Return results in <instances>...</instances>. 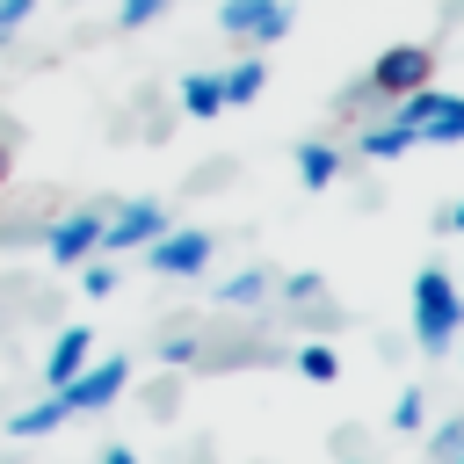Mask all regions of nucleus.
<instances>
[{"label": "nucleus", "instance_id": "23", "mask_svg": "<svg viewBox=\"0 0 464 464\" xmlns=\"http://www.w3.org/2000/svg\"><path fill=\"white\" fill-rule=\"evenodd\" d=\"M94 464H138V457H130V450H123V442H116V450H102V457H94Z\"/></svg>", "mask_w": 464, "mask_h": 464}, {"label": "nucleus", "instance_id": "13", "mask_svg": "<svg viewBox=\"0 0 464 464\" xmlns=\"http://www.w3.org/2000/svg\"><path fill=\"white\" fill-rule=\"evenodd\" d=\"M58 420H72V406L51 392V399H36V406H22V413H7V435H51Z\"/></svg>", "mask_w": 464, "mask_h": 464}, {"label": "nucleus", "instance_id": "5", "mask_svg": "<svg viewBox=\"0 0 464 464\" xmlns=\"http://www.w3.org/2000/svg\"><path fill=\"white\" fill-rule=\"evenodd\" d=\"M435 80V51L428 44H392V51H377L370 58V87L392 102V94H406V87H428Z\"/></svg>", "mask_w": 464, "mask_h": 464}, {"label": "nucleus", "instance_id": "8", "mask_svg": "<svg viewBox=\"0 0 464 464\" xmlns=\"http://www.w3.org/2000/svg\"><path fill=\"white\" fill-rule=\"evenodd\" d=\"M413 145H420V130H406L399 116H384V123H362V130H355V152H362V160H399V152H413Z\"/></svg>", "mask_w": 464, "mask_h": 464}, {"label": "nucleus", "instance_id": "16", "mask_svg": "<svg viewBox=\"0 0 464 464\" xmlns=\"http://www.w3.org/2000/svg\"><path fill=\"white\" fill-rule=\"evenodd\" d=\"M297 370H304L312 384H334V377H341V355H334L326 341H304V348H297Z\"/></svg>", "mask_w": 464, "mask_h": 464}, {"label": "nucleus", "instance_id": "6", "mask_svg": "<svg viewBox=\"0 0 464 464\" xmlns=\"http://www.w3.org/2000/svg\"><path fill=\"white\" fill-rule=\"evenodd\" d=\"M123 384H130V362H123V355H109V362H80V370L58 384V399H65L72 413H102Z\"/></svg>", "mask_w": 464, "mask_h": 464}, {"label": "nucleus", "instance_id": "15", "mask_svg": "<svg viewBox=\"0 0 464 464\" xmlns=\"http://www.w3.org/2000/svg\"><path fill=\"white\" fill-rule=\"evenodd\" d=\"M218 297L246 312V304H261V297H268V276H261V268H239V276H225V283H218Z\"/></svg>", "mask_w": 464, "mask_h": 464}, {"label": "nucleus", "instance_id": "3", "mask_svg": "<svg viewBox=\"0 0 464 464\" xmlns=\"http://www.w3.org/2000/svg\"><path fill=\"white\" fill-rule=\"evenodd\" d=\"M218 29L239 44H283L290 36V0H218Z\"/></svg>", "mask_w": 464, "mask_h": 464}, {"label": "nucleus", "instance_id": "20", "mask_svg": "<svg viewBox=\"0 0 464 464\" xmlns=\"http://www.w3.org/2000/svg\"><path fill=\"white\" fill-rule=\"evenodd\" d=\"M319 290H326V276H319V268H297V276L283 283V297H290V304H319Z\"/></svg>", "mask_w": 464, "mask_h": 464}, {"label": "nucleus", "instance_id": "21", "mask_svg": "<svg viewBox=\"0 0 464 464\" xmlns=\"http://www.w3.org/2000/svg\"><path fill=\"white\" fill-rule=\"evenodd\" d=\"M428 450H435V464H450V457L464 450V420H450V428H435V442H428Z\"/></svg>", "mask_w": 464, "mask_h": 464}, {"label": "nucleus", "instance_id": "1", "mask_svg": "<svg viewBox=\"0 0 464 464\" xmlns=\"http://www.w3.org/2000/svg\"><path fill=\"white\" fill-rule=\"evenodd\" d=\"M457 326H464V290L450 283V268H420L413 276V341L428 355H450Z\"/></svg>", "mask_w": 464, "mask_h": 464}, {"label": "nucleus", "instance_id": "14", "mask_svg": "<svg viewBox=\"0 0 464 464\" xmlns=\"http://www.w3.org/2000/svg\"><path fill=\"white\" fill-rule=\"evenodd\" d=\"M384 420H392L399 435H420V428H428V392H420V384H406V392L392 399V413H384Z\"/></svg>", "mask_w": 464, "mask_h": 464}, {"label": "nucleus", "instance_id": "4", "mask_svg": "<svg viewBox=\"0 0 464 464\" xmlns=\"http://www.w3.org/2000/svg\"><path fill=\"white\" fill-rule=\"evenodd\" d=\"M167 232V210L152 203V196H138V203H116L109 218H102V254H138V246H152Z\"/></svg>", "mask_w": 464, "mask_h": 464}, {"label": "nucleus", "instance_id": "25", "mask_svg": "<svg viewBox=\"0 0 464 464\" xmlns=\"http://www.w3.org/2000/svg\"><path fill=\"white\" fill-rule=\"evenodd\" d=\"M0 188H7V145H0Z\"/></svg>", "mask_w": 464, "mask_h": 464}, {"label": "nucleus", "instance_id": "24", "mask_svg": "<svg viewBox=\"0 0 464 464\" xmlns=\"http://www.w3.org/2000/svg\"><path fill=\"white\" fill-rule=\"evenodd\" d=\"M450 232H464V196H457V203H450Z\"/></svg>", "mask_w": 464, "mask_h": 464}, {"label": "nucleus", "instance_id": "17", "mask_svg": "<svg viewBox=\"0 0 464 464\" xmlns=\"http://www.w3.org/2000/svg\"><path fill=\"white\" fill-rule=\"evenodd\" d=\"M420 145H464V94H450V109L420 130Z\"/></svg>", "mask_w": 464, "mask_h": 464}, {"label": "nucleus", "instance_id": "19", "mask_svg": "<svg viewBox=\"0 0 464 464\" xmlns=\"http://www.w3.org/2000/svg\"><path fill=\"white\" fill-rule=\"evenodd\" d=\"M80 290H87V297H116V268L87 254V261H80Z\"/></svg>", "mask_w": 464, "mask_h": 464}, {"label": "nucleus", "instance_id": "11", "mask_svg": "<svg viewBox=\"0 0 464 464\" xmlns=\"http://www.w3.org/2000/svg\"><path fill=\"white\" fill-rule=\"evenodd\" d=\"M261 87H268V65H261V58H239V65H225V72H218V94H225V109L254 102Z\"/></svg>", "mask_w": 464, "mask_h": 464}, {"label": "nucleus", "instance_id": "9", "mask_svg": "<svg viewBox=\"0 0 464 464\" xmlns=\"http://www.w3.org/2000/svg\"><path fill=\"white\" fill-rule=\"evenodd\" d=\"M87 348H94V334L87 326H58V341H51V355H44V377H51V392L87 362Z\"/></svg>", "mask_w": 464, "mask_h": 464}, {"label": "nucleus", "instance_id": "7", "mask_svg": "<svg viewBox=\"0 0 464 464\" xmlns=\"http://www.w3.org/2000/svg\"><path fill=\"white\" fill-rule=\"evenodd\" d=\"M44 246H51L58 268H80L87 254H102V218H94V210H72V218L44 225Z\"/></svg>", "mask_w": 464, "mask_h": 464}, {"label": "nucleus", "instance_id": "12", "mask_svg": "<svg viewBox=\"0 0 464 464\" xmlns=\"http://www.w3.org/2000/svg\"><path fill=\"white\" fill-rule=\"evenodd\" d=\"M181 109H188L196 123H210V116H225V94H218V72H181Z\"/></svg>", "mask_w": 464, "mask_h": 464}, {"label": "nucleus", "instance_id": "22", "mask_svg": "<svg viewBox=\"0 0 464 464\" xmlns=\"http://www.w3.org/2000/svg\"><path fill=\"white\" fill-rule=\"evenodd\" d=\"M29 14H36V0H0V44H7V36H14Z\"/></svg>", "mask_w": 464, "mask_h": 464}, {"label": "nucleus", "instance_id": "18", "mask_svg": "<svg viewBox=\"0 0 464 464\" xmlns=\"http://www.w3.org/2000/svg\"><path fill=\"white\" fill-rule=\"evenodd\" d=\"M174 0H116V29H145V22H160Z\"/></svg>", "mask_w": 464, "mask_h": 464}, {"label": "nucleus", "instance_id": "10", "mask_svg": "<svg viewBox=\"0 0 464 464\" xmlns=\"http://www.w3.org/2000/svg\"><path fill=\"white\" fill-rule=\"evenodd\" d=\"M297 181H304V188H334V181H341V152H334L326 138H304V145H297Z\"/></svg>", "mask_w": 464, "mask_h": 464}, {"label": "nucleus", "instance_id": "2", "mask_svg": "<svg viewBox=\"0 0 464 464\" xmlns=\"http://www.w3.org/2000/svg\"><path fill=\"white\" fill-rule=\"evenodd\" d=\"M160 276H203L210 268V254H218V232H196V225H167L152 246H138Z\"/></svg>", "mask_w": 464, "mask_h": 464}, {"label": "nucleus", "instance_id": "27", "mask_svg": "<svg viewBox=\"0 0 464 464\" xmlns=\"http://www.w3.org/2000/svg\"><path fill=\"white\" fill-rule=\"evenodd\" d=\"M348 464H355V457H348Z\"/></svg>", "mask_w": 464, "mask_h": 464}, {"label": "nucleus", "instance_id": "26", "mask_svg": "<svg viewBox=\"0 0 464 464\" xmlns=\"http://www.w3.org/2000/svg\"><path fill=\"white\" fill-rule=\"evenodd\" d=\"M450 464H464V450H457V457H450Z\"/></svg>", "mask_w": 464, "mask_h": 464}]
</instances>
